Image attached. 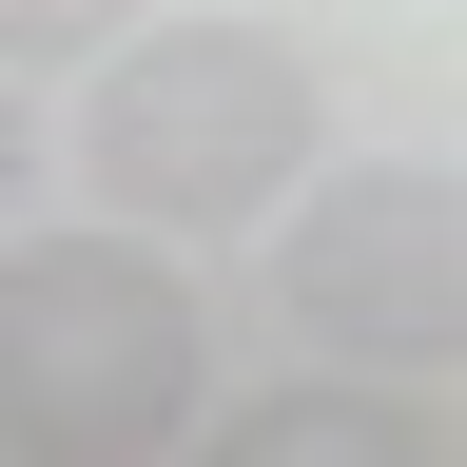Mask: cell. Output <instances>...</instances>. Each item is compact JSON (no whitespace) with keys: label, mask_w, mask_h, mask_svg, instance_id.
<instances>
[{"label":"cell","mask_w":467,"mask_h":467,"mask_svg":"<svg viewBox=\"0 0 467 467\" xmlns=\"http://www.w3.org/2000/svg\"><path fill=\"white\" fill-rule=\"evenodd\" d=\"M214 350L195 292L137 234H20L0 254V467H137L195 429Z\"/></svg>","instance_id":"obj_1"},{"label":"cell","mask_w":467,"mask_h":467,"mask_svg":"<svg viewBox=\"0 0 467 467\" xmlns=\"http://www.w3.org/2000/svg\"><path fill=\"white\" fill-rule=\"evenodd\" d=\"M78 175L137 234H234L254 195L312 175V58L273 20H137L117 78L78 98Z\"/></svg>","instance_id":"obj_2"},{"label":"cell","mask_w":467,"mask_h":467,"mask_svg":"<svg viewBox=\"0 0 467 467\" xmlns=\"http://www.w3.org/2000/svg\"><path fill=\"white\" fill-rule=\"evenodd\" d=\"M273 312L331 370H467V175L429 156H350L273 234Z\"/></svg>","instance_id":"obj_3"},{"label":"cell","mask_w":467,"mask_h":467,"mask_svg":"<svg viewBox=\"0 0 467 467\" xmlns=\"http://www.w3.org/2000/svg\"><path fill=\"white\" fill-rule=\"evenodd\" d=\"M448 429L409 409V370H350V389H254L234 409V467H429Z\"/></svg>","instance_id":"obj_4"},{"label":"cell","mask_w":467,"mask_h":467,"mask_svg":"<svg viewBox=\"0 0 467 467\" xmlns=\"http://www.w3.org/2000/svg\"><path fill=\"white\" fill-rule=\"evenodd\" d=\"M98 39H137V0H0V78L20 58H98Z\"/></svg>","instance_id":"obj_5"},{"label":"cell","mask_w":467,"mask_h":467,"mask_svg":"<svg viewBox=\"0 0 467 467\" xmlns=\"http://www.w3.org/2000/svg\"><path fill=\"white\" fill-rule=\"evenodd\" d=\"M20 175H39V117H20V98H0V214H20Z\"/></svg>","instance_id":"obj_6"},{"label":"cell","mask_w":467,"mask_h":467,"mask_svg":"<svg viewBox=\"0 0 467 467\" xmlns=\"http://www.w3.org/2000/svg\"><path fill=\"white\" fill-rule=\"evenodd\" d=\"M448 448H467V429H448Z\"/></svg>","instance_id":"obj_7"}]
</instances>
